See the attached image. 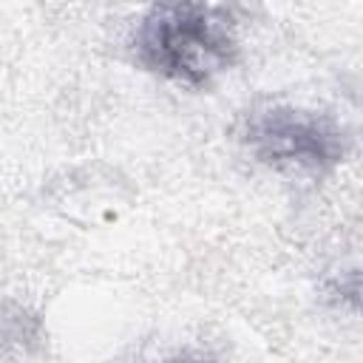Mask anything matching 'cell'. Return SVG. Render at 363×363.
Listing matches in <instances>:
<instances>
[{
	"instance_id": "6da1fadb",
	"label": "cell",
	"mask_w": 363,
	"mask_h": 363,
	"mask_svg": "<svg viewBox=\"0 0 363 363\" xmlns=\"http://www.w3.org/2000/svg\"><path fill=\"white\" fill-rule=\"evenodd\" d=\"M133 54L142 68L187 85L204 88L238 57L233 17L199 0L156 3L133 34Z\"/></svg>"
},
{
	"instance_id": "7a4b0ae2",
	"label": "cell",
	"mask_w": 363,
	"mask_h": 363,
	"mask_svg": "<svg viewBox=\"0 0 363 363\" xmlns=\"http://www.w3.org/2000/svg\"><path fill=\"white\" fill-rule=\"evenodd\" d=\"M241 139L261 164L295 179L326 176L349 150V136L335 116L298 105L250 111L241 125Z\"/></svg>"
}]
</instances>
